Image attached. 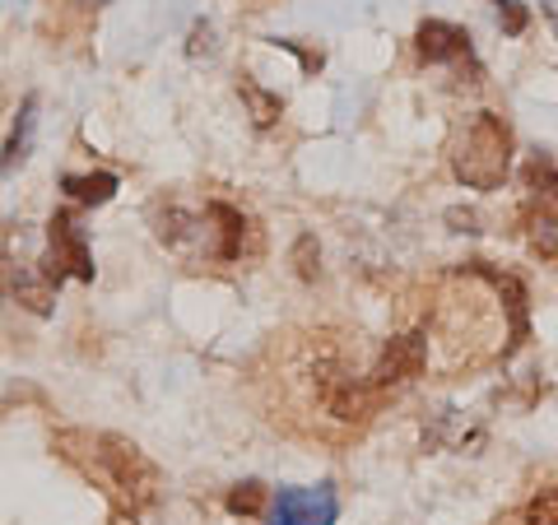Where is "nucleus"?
Wrapping results in <instances>:
<instances>
[{
    "label": "nucleus",
    "instance_id": "obj_1",
    "mask_svg": "<svg viewBox=\"0 0 558 525\" xmlns=\"http://www.w3.org/2000/svg\"><path fill=\"white\" fill-rule=\"evenodd\" d=\"M57 456L75 465L102 498L112 502L117 516H140L159 493V465H154L135 442L117 432H94V428H61L51 437Z\"/></svg>",
    "mask_w": 558,
    "mask_h": 525
},
{
    "label": "nucleus",
    "instance_id": "obj_2",
    "mask_svg": "<svg viewBox=\"0 0 558 525\" xmlns=\"http://www.w3.org/2000/svg\"><path fill=\"white\" fill-rule=\"evenodd\" d=\"M154 237L163 242L172 256H182L186 266H233L242 256V233L247 219L223 200L191 205L182 196H159L149 205Z\"/></svg>",
    "mask_w": 558,
    "mask_h": 525
},
{
    "label": "nucleus",
    "instance_id": "obj_3",
    "mask_svg": "<svg viewBox=\"0 0 558 525\" xmlns=\"http://www.w3.org/2000/svg\"><path fill=\"white\" fill-rule=\"evenodd\" d=\"M512 168V131L498 112H475L451 145V172L465 191H498Z\"/></svg>",
    "mask_w": 558,
    "mask_h": 525
},
{
    "label": "nucleus",
    "instance_id": "obj_4",
    "mask_svg": "<svg viewBox=\"0 0 558 525\" xmlns=\"http://www.w3.org/2000/svg\"><path fill=\"white\" fill-rule=\"evenodd\" d=\"M5 289H10V297L20 307H28L33 317H47L51 307H57V293H61V284H57V274H51L47 266H43V256L38 252H28V233H24V223L14 229V237H10V256H5Z\"/></svg>",
    "mask_w": 558,
    "mask_h": 525
},
{
    "label": "nucleus",
    "instance_id": "obj_5",
    "mask_svg": "<svg viewBox=\"0 0 558 525\" xmlns=\"http://www.w3.org/2000/svg\"><path fill=\"white\" fill-rule=\"evenodd\" d=\"M43 266L57 274V284H65L70 274L89 284L94 279V256H89V233L80 229V219L70 209H57L47 219V252H43Z\"/></svg>",
    "mask_w": 558,
    "mask_h": 525
},
{
    "label": "nucleus",
    "instance_id": "obj_6",
    "mask_svg": "<svg viewBox=\"0 0 558 525\" xmlns=\"http://www.w3.org/2000/svg\"><path fill=\"white\" fill-rule=\"evenodd\" d=\"M340 516V498L330 484L317 488H279L270 498L266 525H336Z\"/></svg>",
    "mask_w": 558,
    "mask_h": 525
},
{
    "label": "nucleus",
    "instance_id": "obj_7",
    "mask_svg": "<svg viewBox=\"0 0 558 525\" xmlns=\"http://www.w3.org/2000/svg\"><path fill=\"white\" fill-rule=\"evenodd\" d=\"M418 373H424V335H400L381 349V358L373 363V373L363 381H368V391L381 400L387 391H400L405 381H414Z\"/></svg>",
    "mask_w": 558,
    "mask_h": 525
},
{
    "label": "nucleus",
    "instance_id": "obj_8",
    "mask_svg": "<svg viewBox=\"0 0 558 525\" xmlns=\"http://www.w3.org/2000/svg\"><path fill=\"white\" fill-rule=\"evenodd\" d=\"M414 51L428 65H461V61L475 57V47H470V33L461 24H447V20H424V24H418Z\"/></svg>",
    "mask_w": 558,
    "mask_h": 525
},
{
    "label": "nucleus",
    "instance_id": "obj_9",
    "mask_svg": "<svg viewBox=\"0 0 558 525\" xmlns=\"http://www.w3.org/2000/svg\"><path fill=\"white\" fill-rule=\"evenodd\" d=\"M470 270H475V274H484L488 284L498 289L502 307H508V321H512V326H508V335H512V340H508V349H517L521 340H526V289H521L512 274H498V270H488L484 260H475V266H470Z\"/></svg>",
    "mask_w": 558,
    "mask_h": 525
},
{
    "label": "nucleus",
    "instance_id": "obj_10",
    "mask_svg": "<svg viewBox=\"0 0 558 525\" xmlns=\"http://www.w3.org/2000/svg\"><path fill=\"white\" fill-rule=\"evenodd\" d=\"M33 131H38V98L28 94L24 108H20V121H14V131H10V139H5V149H0V178H10V172L28 159Z\"/></svg>",
    "mask_w": 558,
    "mask_h": 525
},
{
    "label": "nucleus",
    "instance_id": "obj_11",
    "mask_svg": "<svg viewBox=\"0 0 558 525\" xmlns=\"http://www.w3.org/2000/svg\"><path fill=\"white\" fill-rule=\"evenodd\" d=\"M61 186L70 191V200H80V205H108L121 182L112 172H89V178H75V172H70V178H61Z\"/></svg>",
    "mask_w": 558,
    "mask_h": 525
},
{
    "label": "nucleus",
    "instance_id": "obj_12",
    "mask_svg": "<svg viewBox=\"0 0 558 525\" xmlns=\"http://www.w3.org/2000/svg\"><path fill=\"white\" fill-rule=\"evenodd\" d=\"M531 247L545 260H558V205H539V215L531 219Z\"/></svg>",
    "mask_w": 558,
    "mask_h": 525
},
{
    "label": "nucleus",
    "instance_id": "obj_13",
    "mask_svg": "<svg viewBox=\"0 0 558 525\" xmlns=\"http://www.w3.org/2000/svg\"><path fill=\"white\" fill-rule=\"evenodd\" d=\"M242 98L252 102V121H256V126H275V117H279V98H270L266 89H256L252 80H242Z\"/></svg>",
    "mask_w": 558,
    "mask_h": 525
},
{
    "label": "nucleus",
    "instance_id": "obj_14",
    "mask_svg": "<svg viewBox=\"0 0 558 525\" xmlns=\"http://www.w3.org/2000/svg\"><path fill=\"white\" fill-rule=\"evenodd\" d=\"M260 502H266V484L247 479V484H238L233 493H229V512H233V516H256Z\"/></svg>",
    "mask_w": 558,
    "mask_h": 525
},
{
    "label": "nucleus",
    "instance_id": "obj_15",
    "mask_svg": "<svg viewBox=\"0 0 558 525\" xmlns=\"http://www.w3.org/2000/svg\"><path fill=\"white\" fill-rule=\"evenodd\" d=\"M498 5V20H502V33H508V38H521V33H526V24H531V14H526V5H521V0H494Z\"/></svg>",
    "mask_w": 558,
    "mask_h": 525
},
{
    "label": "nucleus",
    "instance_id": "obj_16",
    "mask_svg": "<svg viewBox=\"0 0 558 525\" xmlns=\"http://www.w3.org/2000/svg\"><path fill=\"white\" fill-rule=\"evenodd\" d=\"M531 186H539L545 205H558V168L549 159H535L531 163Z\"/></svg>",
    "mask_w": 558,
    "mask_h": 525
},
{
    "label": "nucleus",
    "instance_id": "obj_17",
    "mask_svg": "<svg viewBox=\"0 0 558 525\" xmlns=\"http://www.w3.org/2000/svg\"><path fill=\"white\" fill-rule=\"evenodd\" d=\"M526 525H558V488L539 493V498L526 506Z\"/></svg>",
    "mask_w": 558,
    "mask_h": 525
},
{
    "label": "nucleus",
    "instance_id": "obj_18",
    "mask_svg": "<svg viewBox=\"0 0 558 525\" xmlns=\"http://www.w3.org/2000/svg\"><path fill=\"white\" fill-rule=\"evenodd\" d=\"M293 266H299L303 279L317 274V237H312V233L299 237V247H293Z\"/></svg>",
    "mask_w": 558,
    "mask_h": 525
},
{
    "label": "nucleus",
    "instance_id": "obj_19",
    "mask_svg": "<svg viewBox=\"0 0 558 525\" xmlns=\"http://www.w3.org/2000/svg\"><path fill=\"white\" fill-rule=\"evenodd\" d=\"M209 47H215V28H209V24H196V28H191V57H201V51H209Z\"/></svg>",
    "mask_w": 558,
    "mask_h": 525
},
{
    "label": "nucleus",
    "instance_id": "obj_20",
    "mask_svg": "<svg viewBox=\"0 0 558 525\" xmlns=\"http://www.w3.org/2000/svg\"><path fill=\"white\" fill-rule=\"evenodd\" d=\"M75 5H80V10H102L108 0H75Z\"/></svg>",
    "mask_w": 558,
    "mask_h": 525
}]
</instances>
